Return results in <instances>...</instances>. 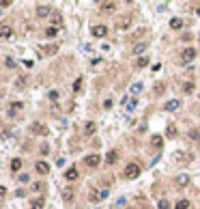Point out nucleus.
I'll return each mask as SVG.
<instances>
[{"label": "nucleus", "instance_id": "obj_8", "mask_svg": "<svg viewBox=\"0 0 200 209\" xmlns=\"http://www.w3.org/2000/svg\"><path fill=\"white\" fill-rule=\"evenodd\" d=\"M56 52H58V45H54V43L45 45V47H39V56H54Z\"/></svg>", "mask_w": 200, "mask_h": 209}, {"label": "nucleus", "instance_id": "obj_1", "mask_svg": "<svg viewBox=\"0 0 200 209\" xmlns=\"http://www.w3.org/2000/svg\"><path fill=\"white\" fill-rule=\"evenodd\" d=\"M105 198H108V188H93L88 192V201L91 203H101Z\"/></svg>", "mask_w": 200, "mask_h": 209}, {"label": "nucleus", "instance_id": "obj_34", "mask_svg": "<svg viewBox=\"0 0 200 209\" xmlns=\"http://www.w3.org/2000/svg\"><path fill=\"white\" fill-rule=\"evenodd\" d=\"M189 138L196 140V142H200V129H192V131H189Z\"/></svg>", "mask_w": 200, "mask_h": 209}, {"label": "nucleus", "instance_id": "obj_19", "mask_svg": "<svg viewBox=\"0 0 200 209\" xmlns=\"http://www.w3.org/2000/svg\"><path fill=\"white\" fill-rule=\"evenodd\" d=\"M123 106H125L127 110H134V108L138 106V99H136V97H129V99L125 97V99H123Z\"/></svg>", "mask_w": 200, "mask_h": 209}, {"label": "nucleus", "instance_id": "obj_30", "mask_svg": "<svg viewBox=\"0 0 200 209\" xmlns=\"http://www.w3.org/2000/svg\"><path fill=\"white\" fill-rule=\"evenodd\" d=\"M125 205H127V198H118V201L112 205V209H123Z\"/></svg>", "mask_w": 200, "mask_h": 209}, {"label": "nucleus", "instance_id": "obj_35", "mask_svg": "<svg viewBox=\"0 0 200 209\" xmlns=\"http://www.w3.org/2000/svg\"><path fill=\"white\" fill-rule=\"evenodd\" d=\"M80 91H82V78H78L73 82V93H80Z\"/></svg>", "mask_w": 200, "mask_h": 209}, {"label": "nucleus", "instance_id": "obj_46", "mask_svg": "<svg viewBox=\"0 0 200 209\" xmlns=\"http://www.w3.org/2000/svg\"><path fill=\"white\" fill-rule=\"evenodd\" d=\"M103 108H112V99H105V101H103Z\"/></svg>", "mask_w": 200, "mask_h": 209}, {"label": "nucleus", "instance_id": "obj_5", "mask_svg": "<svg viewBox=\"0 0 200 209\" xmlns=\"http://www.w3.org/2000/svg\"><path fill=\"white\" fill-rule=\"evenodd\" d=\"M129 24H131V15H118L116 17V22H114V26L118 28V30H125V28H129Z\"/></svg>", "mask_w": 200, "mask_h": 209}, {"label": "nucleus", "instance_id": "obj_37", "mask_svg": "<svg viewBox=\"0 0 200 209\" xmlns=\"http://www.w3.org/2000/svg\"><path fill=\"white\" fill-rule=\"evenodd\" d=\"M147 63H149V60H147V56H144V58H138L136 67H138V69H142V67H147Z\"/></svg>", "mask_w": 200, "mask_h": 209}, {"label": "nucleus", "instance_id": "obj_47", "mask_svg": "<svg viewBox=\"0 0 200 209\" xmlns=\"http://www.w3.org/2000/svg\"><path fill=\"white\" fill-rule=\"evenodd\" d=\"M28 179H30V177H28L26 172H24V175H19V181H22V183H24V181H28Z\"/></svg>", "mask_w": 200, "mask_h": 209}, {"label": "nucleus", "instance_id": "obj_22", "mask_svg": "<svg viewBox=\"0 0 200 209\" xmlns=\"http://www.w3.org/2000/svg\"><path fill=\"white\" fill-rule=\"evenodd\" d=\"M151 147H153V149H161V147H164V138H161V136H153V138H151Z\"/></svg>", "mask_w": 200, "mask_h": 209}, {"label": "nucleus", "instance_id": "obj_29", "mask_svg": "<svg viewBox=\"0 0 200 209\" xmlns=\"http://www.w3.org/2000/svg\"><path fill=\"white\" fill-rule=\"evenodd\" d=\"M56 35H58V28H56V26H48V28H45V37H56Z\"/></svg>", "mask_w": 200, "mask_h": 209}, {"label": "nucleus", "instance_id": "obj_24", "mask_svg": "<svg viewBox=\"0 0 200 209\" xmlns=\"http://www.w3.org/2000/svg\"><path fill=\"white\" fill-rule=\"evenodd\" d=\"M144 50H147V43H144V41H138L134 47H131V52H134V54H142Z\"/></svg>", "mask_w": 200, "mask_h": 209}, {"label": "nucleus", "instance_id": "obj_27", "mask_svg": "<svg viewBox=\"0 0 200 209\" xmlns=\"http://www.w3.org/2000/svg\"><path fill=\"white\" fill-rule=\"evenodd\" d=\"M11 33H13V30H11L9 24H2V26H0V37H11Z\"/></svg>", "mask_w": 200, "mask_h": 209}, {"label": "nucleus", "instance_id": "obj_14", "mask_svg": "<svg viewBox=\"0 0 200 209\" xmlns=\"http://www.w3.org/2000/svg\"><path fill=\"white\" fill-rule=\"evenodd\" d=\"M50 11H52L50 4H37V15H39V17H48V15H52Z\"/></svg>", "mask_w": 200, "mask_h": 209}, {"label": "nucleus", "instance_id": "obj_31", "mask_svg": "<svg viewBox=\"0 0 200 209\" xmlns=\"http://www.w3.org/2000/svg\"><path fill=\"white\" fill-rule=\"evenodd\" d=\"M189 205H192V203H189L187 198H183V201H179V203H177V209H189Z\"/></svg>", "mask_w": 200, "mask_h": 209}, {"label": "nucleus", "instance_id": "obj_10", "mask_svg": "<svg viewBox=\"0 0 200 209\" xmlns=\"http://www.w3.org/2000/svg\"><path fill=\"white\" fill-rule=\"evenodd\" d=\"M189 183H192V177H189V175L181 172V175L177 177V188H187Z\"/></svg>", "mask_w": 200, "mask_h": 209}, {"label": "nucleus", "instance_id": "obj_21", "mask_svg": "<svg viewBox=\"0 0 200 209\" xmlns=\"http://www.w3.org/2000/svg\"><path fill=\"white\" fill-rule=\"evenodd\" d=\"M179 106H181V101H179V99H170V101H166V106H164V108H166L168 112H172V110H177Z\"/></svg>", "mask_w": 200, "mask_h": 209}, {"label": "nucleus", "instance_id": "obj_6", "mask_svg": "<svg viewBox=\"0 0 200 209\" xmlns=\"http://www.w3.org/2000/svg\"><path fill=\"white\" fill-rule=\"evenodd\" d=\"M30 131H32L35 136H48V134H50V129H48V125H43V123H39V121L30 125Z\"/></svg>", "mask_w": 200, "mask_h": 209}, {"label": "nucleus", "instance_id": "obj_16", "mask_svg": "<svg viewBox=\"0 0 200 209\" xmlns=\"http://www.w3.org/2000/svg\"><path fill=\"white\" fill-rule=\"evenodd\" d=\"M35 170H37L39 175H48V172H50V164H48V162H37V164H35Z\"/></svg>", "mask_w": 200, "mask_h": 209}, {"label": "nucleus", "instance_id": "obj_43", "mask_svg": "<svg viewBox=\"0 0 200 209\" xmlns=\"http://www.w3.org/2000/svg\"><path fill=\"white\" fill-rule=\"evenodd\" d=\"M52 20H54V22H56V24H60V22H62V17H60V15H58V13H54V15H52Z\"/></svg>", "mask_w": 200, "mask_h": 209}, {"label": "nucleus", "instance_id": "obj_9", "mask_svg": "<svg viewBox=\"0 0 200 209\" xmlns=\"http://www.w3.org/2000/svg\"><path fill=\"white\" fill-rule=\"evenodd\" d=\"M99 162H101V158L97 155V153H93V155H86V158H84V164H86L88 168H97V166H99Z\"/></svg>", "mask_w": 200, "mask_h": 209}, {"label": "nucleus", "instance_id": "obj_2", "mask_svg": "<svg viewBox=\"0 0 200 209\" xmlns=\"http://www.w3.org/2000/svg\"><path fill=\"white\" fill-rule=\"evenodd\" d=\"M140 170H142V166L140 164H136V162H131V164H127L125 166V179H136L138 175H140Z\"/></svg>", "mask_w": 200, "mask_h": 209}, {"label": "nucleus", "instance_id": "obj_20", "mask_svg": "<svg viewBox=\"0 0 200 209\" xmlns=\"http://www.w3.org/2000/svg\"><path fill=\"white\" fill-rule=\"evenodd\" d=\"M78 177H80V172H78L75 168H69V170L65 172V179H67V181H78Z\"/></svg>", "mask_w": 200, "mask_h": 209}, {"label": "nucleus", "instance_id": "obj_11", "mask_svg": "<svg viewBox=\"0 0 200 209\" xmlns=\"http://www.w3.org/2000/svg\"><path fill=\"white\" fill-rule=\"evenodd\" d=\"M189 160H192V155H189V153H183V151H181V153H174V162H177V164H181V166H185Z\"/></svg>", "mask_w": 200, "mask_h": 209}, {"label": "nucleus", "instance_id": "obj_15", "mask_svg": "<svg viewBox=\"0 0 200 209\" xmlns=\"http://www.w3.org/2000/svg\"><path fill=\"white\" fill-rule=\"evenodd\" d=\"M142 88H144V86H142V82H134L131 86H129V97L140 95V93H142Z\"/></svg>", "mask_w": 200, "mask_h": 209}, {"label": "nucleus", "instance_id": "obj_41", "mask_svg": "<svg viewBox=\"0 0 200 209\" xmlns=\"http://www.w3.org/2000/svg\"><path fill=\"white\" fill-rule=\"evenodd\" d=\"M43 190V183H32V192H41Z\"/></svg>", "mask_w": 200, "mask_h": 209}, {"label": "nucleus", "instance_id": "obj_32", "mask_svg": "<svg viewBox=\"0 0 200 209\" xmlns=\"http://www.w3.org/2000/svg\"><path fill=\"white\" fill-rule=\"evenodd\" d=\"M181 88H183V93H194V82H185Z\"/></svg>", "mask_w": 200, "mask_h": 209}, {"label": "nucleus", "instance_id": "obj_39", "mask_svg": "<svg viewBox=\"0 0 200 209\" xmlns=\"http://www.w3.org/2000/svg\"><path fill=\"white\" fill-rule=\"evenodd\" d=\"M4 65H6L9 69H15V65H17V63H15L13 58H6V60H4Z\"/></svg>", "mask_w": 200, "mask_h": 209}, {"label": "nucleus", "instance_id": "obj_38", "mask_svg": "<svg viewBox=\"0 0 200 209\" xmlns=\"http://www.w3.org/2000/svg\"><path fill=\"white\" fill-rule=\"evenodd\" d=\"M48 97H50V101H56V99L60 97V93H58V91H50V95H48Z\"/></svg>", "mask_w": 200, "mask_h": 209}, {"label": "nucleus", "instance_id": "obj_18", "mask_svg": "<svg viewBox=\"0 0 200 209\" xmlns=\"http://www.w3.org/2000/svg\"><path fill=\"white\" fill-rule=\"evenodd\" d=\"M43 205H45L43 196H37V198H32V201H30V209H43Z\"/></svg>", "mask_w": 200, "mask_h": 209}, {"label": "nucleus", "instance_id": "obj_23", "mask_svg": "<svg viewBox=\"0 0 200 209\" xmlns=\"http://www.w3.org/2000/svg\"><path fill=\"white\" fill-rule=\"evenodd\" d=\"M99 9L103 11V13H110V11L116 9V4H114V2H99Z\"/></svg>", "mask_w": 200, "mask_h": 209}, {"label": "nucleus", "instance_id": "obj_44", "mask_svg": "<svg viewBox=\"0 0 200 209\" xmlns=\"http://www.w3.org/2000/svg\"><path fill=\"white\" fill-rule=\"evenodd\" d=\"M39 151H41V153H43V155H48V153H50V147H48V145H43V147H41V149H39Z\"/></svg>", "mask_w": 200, "mask_h": 209}, {"label": "nucleus", "instance_id": "obj_49", "mask_svg": "<svg viewBox=\"0 0 200 209\" xmlns=\"http://www.w3.org/2000/svg\"><path fill=\"white\" fill-rule=\"evenodd\" d=\"M198 41H200V37H198Z\"/></svg>", "mask_w": 200, "mask_h": 209}, {"label": "nucleus", "instance_id": "obj_40", "mask_svg": "<svg viewBox=\"0 0 200 209\" xmlns=\"http://www.w3.org/2000/svg\"><path fill=\"white\" fill-rule=\"evenodd\" d=\"M164 91H166V86H164V84H155V95H161Z\"/></svg>", "mask_w": 200, "mask_h": 209}, {"label": "nucleus", "instance_id": "obj_45", "mask_svg": "<svg viewBox=\"0 0 200 209\" xmlns=\"http://www.w3.org/2000/svg\"><path fill=\"white\" fill-rule=\"evenodd\" d=\"M170 205H168V201H159V209H168Z\"/></svg>", "mask_w": 200, "mask_h": 209}, {"label": "nucleus", "instance_id": "obj_28", "mask_svg": "<svg viewBox=\"0 0 200 209\" xmlns=\"http://www.w3.org/2000/svg\"><path fill=\"white\" fill-rule=\"evenodd\" d=\"M19 168H22V160H19V158L11 160V170H13V172H19Z\"/></svg>", "mask_w": 200, "mask_h": 209}, {"label": "nucleus", "instance_id": "obj_42", "mask_svg": "<svg viewBox=\"0 0 200 209\" xmlns=\"http://www.w3.org/2000/svg\"><path fill=\"white\" fill-rule=\"evenodd\" d=\"M4 198H6V188L0 185V201H4Z\"/></svg>", "mask_w": 200, "mask_h": 209}, {"label": "nucleus", "instance_id": "obj_48", "mask_svg": "<svg viewBox=\"0 0 200 209\" xmlns=\"http://www.w3.org/2000/svg\"><path fill=\"white\" fill-rule=\"evenodd\" d=\"M196 13H198V15H200V7H198V11H196Z\"/></svg>", "mask_w": 200, "mask_h": 209}, {"label": "nucleus", "instance_id": "obj_3", "mask_svg": "<svg viewBox=\"0 0 200 209\" xmlns=\"http://www.w3.org/2000/svg\"><path fill=\"white\" fill-rule=\"evenodd\" d=\"M196 60V47H185L183 52H181V63L183 65H189V63H194Z\"/></svg>", "mask_w": 200, "mask_h": 209}, {"label": "nucleus", "instance_id": "obj_25", "mask_svg": "<svg viewBox=\"0 0 200 209\" xmlns=\"http://www.w3.org/2000/svg\"><path fill=\"white\" fill-rule=\"evenodd\" d=\"M95 129H97V125H95L93 121H88V123L84 125V134H86V136H93V134H95Z\"/></svg>", "mask_w": 200, "mask_h": 209}, {"label": "nucleus", "instance_id": "obj_17", "mask_svg": "<svg viewBox=\"0 0 200 209\" xmlns=\"http://www.w3.org/2000/svg\"><path fill=\"white\" fill-rule=\"evenodd\" d=\"M105 162H108V166H114V164L118 162V151H110V153L105 155Z\"/></svg>", "mask_w": 200, "mask_h": 209}, {"label": "nucleus", "instance_id": "obj_33", "mask_svg": "<svg viewBox=\"0 0 200 209\" xmlns=\"http://www.w3.org/2000/svg\"><path fill=\"white\" fill-rule=\"evenodd\" d=\"M168 138H174L177 136V125H168V131H166Z\"/></svg>", "mask_w": 200, "mask_h": 209}, {"label": "nucleus", "instance_id": "obj_13", "mask_svg": "<svg viewBox=\"0 0 200 209\" xmlns=\"http://www.w3.org/2000/svg\"><path fill=\"white\" fill-rule=\"evenodd\" d=\"M144 33H147V28H136L134 33L127 35V41H138L140 37H144Z\"/></svg>", "mask_w": 200, "mask_h": 209}, {"label": "nucleus", "instance_id": "obj_4", "mask_svg": "<svg viewBox=\"0 0 200 209\" xmlns=\"http://www.w3.org/2000/svg\"><path fill=\"white\" fill-rule=\"evenodd\" d=\"M24 110V104L22 101H13V104H9V108H6V114L11 117V119H15V117H19V112Z\"/></svg>", "mask_w": 200, "mask_h": 209}, {"label": "nucleus", "instance_id": "obj_36", "mask_svg": "<svg viewBox=\"0 0 200 209\" xmlns=\"http://www.w3.org/2000/svg\"><path fill=\"white\" fill-rule=\"evenodd\" d=\"M26 80H28V78H24V76H22V78H17V82H15V88H24V86H26Z\"/></svg>", "mask_w": 200, "mask_h": 209}, {"label": "nucleus", "instance_id": "obj_26", "mask_svg": "<svg viewBox=\"0 0 200 209\" xmlns=\"http://www.w3.org/2000/svg\"><path fill=\"white\" fill-rule=\"evenodd\" d=\"M170 28H174V30L183 28V20H179V17H172V20H170Z\"/></svg>", "mask_w": 200, "mask_h": 209}, {"label": "nucleus", "instance_id": "obj_12", "mask_svg": "<svg viewBox=\"0 0 200 209\" xmlns=\"http://www.w3.org/2000/svg\"><path fill=\"white\" fill-rule=\"evenodd\" d=\"M91 33H93V37H105L108 35V26H103V24H97L95 28H91Z\"/></svg>", "mask_w": 200, "mask_h": 209}, {"label": "nucleus", "instance_id": "obj_7", "mask_svg": "<svg viewBox=\"0 0 200 209\" xmlns=\"http://www.w3.org/2000/svg\"><path fill=\"white\" fill-rule=\"evenodd\" d=\"M60 194H62V201L71 203V201H73V196H75V188H73V185H65V188L60 190Z\"/></svg>", "mask_w": 200, "mask_h": 209}]
</instances>
